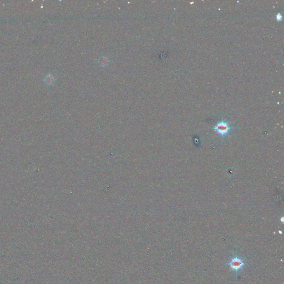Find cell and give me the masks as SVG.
<instances>
[{"mask_svg": "<svg viewBox=\"0 0 284 284\" xmlns=\"http://www.w3.org/2000/svg\"><path fill=\"white\" fill-rule=\"evenodd\" d=\"M229 265L230 269L232 271L235 273H239L243 268L244 266L245 265V263L241 257L236 256L231 259Z\"/></svg>", "mask_w": 284, "mask_h": 284, "instance_id": "6da1fadb", "label": "cell"}, {"mask_svg": "<svg viewBox=\"0 0 284 284\" xmlns=\"http://www.w3.org/2000/svg\"><path fill=\"white\" fill-rule=\"evenodd\" d=\"M214 129L219 136H224L229 133L230 127L226 122L222 120L216 124Z\"/></svg>", "mask_w": 284, "mask_h": 284, "instance_id": "7a4b0ae2", "label": "cell"}, {"mask_svg": "<svg viewBox=\"0 0 284 284\" xmlns=\"http://www.w3.org/2000/svg\"><path fill=\"white\" fill-rule=\"evenodd\" d=\"M55 81V77H53V76H52V74H47L45 77V78H44V82L45 83L47 84V85H49V86H51V85H52L54 82Z\"/></svg>", "mask_w": 284, "mask_h": 284, "instance_id": "3957f363", "label": "cell"}, {"mask_svg": "<svg viewBox=\"0 0 284 284\" xmlns=\"http://www.w3.org/2000/svg\"><path fill=\"white\" fill-rule=\"evenodd\" d=\"M98 62L100 66H103V67L107 65L109 63L108 59L105 57H102L99 58V60H98Z\"/></svg>", "mask_w": 284, "mask_h": 284, "instance_id": "277c9868", "label": "cell"}, {"mask_svg": "<svg viewBox=\"0 0 284 284\" xmlns=\"http://www.w3.org/2000/svg\"><path fill=\"white\" fill-rule=\"evenodd\" d=\"M282 19H283V17H282V15H281V13H278L276 15V19L277 20V22H279V21H281L282 20Z\"/></svg>", "mask_w": 284, "mask_h": 284, "instance_id": "5b68a950", "label": "cell"}]
</instances>
